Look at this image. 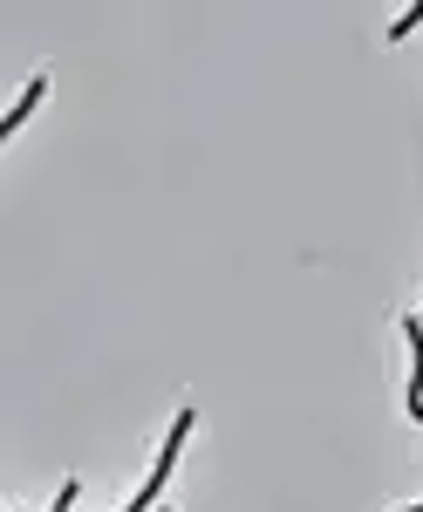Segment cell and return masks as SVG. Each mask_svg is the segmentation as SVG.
<instances>
[{"label":"cell","instance_id":"obj_1","mask_svg":"<svg viewBox=\"0 0 423 512\" xmlns=\"http://www.w3.org/2000/svg\"><path fill=\"white\" fill-rule=\"evenodd\" d=\"M35 103H41V82H28V89H21V103H14V110L0 117V137H14V130H21V117H28Z\"/></svg>","mask_w":423,"mask_h":512},{"label":"cell","instance_id":"obj_2","mask_svg":"<svg viewBox=\"0 0 423 512\" xmlns=\"http://www.w3.org/2000/svg\"><path fill=\"white\" fill-rule=\"evenodd\" d=\"M410 512H423V506H410Z\"/></svg>","mask_w":423,"mask_h":512}]
</instances>
